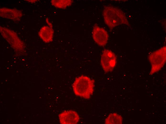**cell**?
<instances>
[{"mask_svg":"<svg viewBox=\"0 0 166 124\" xmlns=\"http://www.w3.org/2000/svg\"><path fill=\"white\" fill-rule=\"evenodd\" d=\"M123 121L122 117L119 114L113 113L110 114L106 119V124H121Z\"/></svg>","mask_w":166,"mask_h":124,"instance_id":"obj_10","label":"cell"},{"mask_svg":"<svg viewBox=\"0 0 166 124\" xmlns=\"http://www.w3.org/2000/svg\"><path fill=\"white\" fill-rule=\"evenodd\" d=\"M59 121L61 124H75L79 120L77 113L73 110L64 111L59 115Z\"/></svg>","mask_w":166,"mask_h":124,"instance_id":"obj_7","label":"cell"},{"mask_svg":"<svg viewBox=\"0 0 166 124\" xmlns=\"http://www.w3.org/2000/svg\"><path fill=\"white\" fill-rule=\"evenodd\" d=\"M22 11L16 9L3 7L0 9V16L15 21L20 20L23 16Z\"/></svg>","mask_w":166,"mask_h":124,"instance_id":"obj_8","label":"cell"},{"mask_svg":"<svg viewBox=\"0 0 166 124\" xmlns=\"http://www.w3.org/2000/svg\"><path fill=\"white\" fill-rule=\"evenodd\" d=\"M166 46H163L152 53L148 57L151 65L150 75L159 72L164 65L166 59Z\"/></svg>","mask_w":166,"mask_h":124,"instance_id":"obj_3","label":"cell"},{"mask_svg":"<svg viewBox=\"0 0 166 124\" xmlns=\"http://www.w3.org/2000/svg\"><path fill=\"white\" fill-rule=\"evenodd\" d=\"M73 1L71 0H52L51 4L57 8L64 9L70 5Z\"/></svg>","mask_w":166,"mask_h":124,"instance_id":"obj_11","label":"cell"},{"mask_svg":"<svg viewBox=\"0 0 166 124\" xmlns=\"http://www.w3.org/2000/svg\"><path fill=\"white\" fill-rule=\"evenodd\" d=\"M1 34L16 52H24L25 46L24 42L13 31L5 27L0 26Z\"/></svg>","mask_w":166,"mask_h":124,"instance_id":"obj_4","label":"cell"},{"mask_svg":"<svg viewBox=\"0 0 166 124\" xmlns=\"http://www.w3.org/2000/svg\"><path fill=\"white\" fill-rule=\"evenodd\" d=\"M46 22L47 24L49 26L51 27L52 28V24L49 21L48 19L47 18L46 19Z\"/></svg>","mask_w":166,"mask_h":124,"instance_id":"obj_12","label":"cell"},{"mask_svg":"<svg viewBox=\"0 0 166 124\" xmlns=\"http://www.w3.org/2000/svg\"><path fill=\"white\" fill-rule=\"evenodd\" d=\"M102 14L105 23L110 29L119 25L128 24L124 13L116 7L109 5L105 6Z\"/></svg>","mask_w":166,"mask_h":124,"instance_id":"obj_1","label":"cell"},{"mask_svg":"<svg viewBox=\"0 0 166 124\" xmlns=\"http://www.w3.org/2000/svg\"><path fill=\"white\" fill-rule=\"evenodd\" d=\"M94 82L89 77L82 76L77 78L73 84L75 94L86 99L90 98L94 91Z\"/></svg>","mask_w":166,"mask_h":124,"instance_id":"obj_2","label":"cell"},{"mask_svg":"<svg viewBox=\"0 0 166 124\" xmlns=\"http://www.w3.org/2000/svg\"><path fill=\"white\" fill-rule=\"evenodd\" d=\"M54 33L52 28L47 26H44L40 29L38 35L44 42L49 43L53 41Z\"/></svg>","mask_w":166,"mask_h":124,"instance_id":"obj_9","label":"cell"},{"mask_svg":"<svg viewBox=\"0 0 166 124\" xmlns=\"http://www.w3.org/2000/svg\"><path fill=\"white\" fill-rule=\"evenodd\" d=\"M92 37L93 40L98 45L104 46L107 43L109 35L104 29L95 24L93 27Z\"/></svg>","mask_w":166,"mask_h":124,"instance_id":"obj_6","label":"cell"},{"mask_svg":"<svg viewBox=\"0 0 166 124\" xmlns=\"http://www.w3.org/2000/svg\"><path fill=\"white\" fill-rule=\"evenodd\" d=\"M116 58L115 54L111 50H104L101 56V63L105 72H110L113 69L116 64Z\"/></svg>","mask_w":166,"mask_h":124,"instance_id":"obj_5","label":"cell"},{"mask_svg":"<svg viewBox=\"0 0 166 124\" xmlns=\"http://www.w3.org/2000/svg\"><path fill=\"white\" fill-rule=\"evenodd\" d=\"M26 1L29 2V3H34L35 2H36L38 0H26Z\"/></svg>","mask_w":166,"mask_h":124,"instance_id":"obj_13","label":"cell"}]
</instances>
